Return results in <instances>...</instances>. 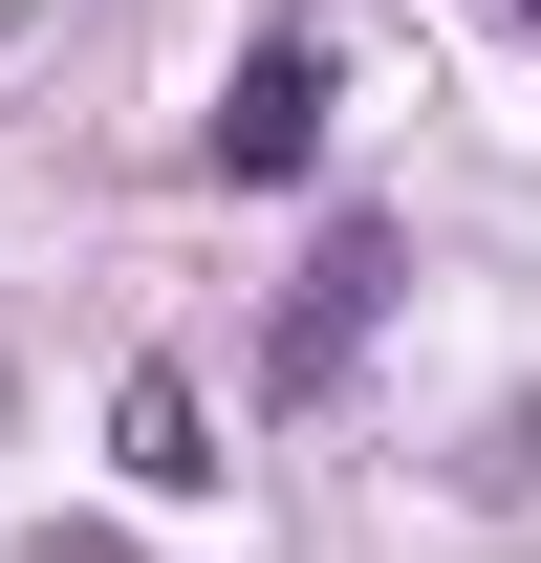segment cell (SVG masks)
<instances>
[{"mask_svg":"<svg viewBox=\"0 0 541 563\" xmlns=\"http://www.w3.org/2000/svg\"><path fill=\"white\" fill-rule=\"evenodd\" d=\"M109 455H131V498H217V412H196V368H131V390H109Z\"/></svg>","mask_w":541,"mask_h":563,"instance_id":"3957f363","label":"cell"},{"mask_svg":"<svg viewBox=\"0 0 541 563\" xmlns=\"http://www.w3.org/2000/svg\"><path fill=\"white\" fill-rule=\"evenodd\" d=\"M368 325H390V239H325V261H303V303H281V412H303V390H346V368H368Z\"/></svg>","mask_w":541,"mask_h":563,"instance_id":"7a4b0ae2","label":"cell"},{"mask_svg":"<svg viewBox=\"0 0 541 563\" xmlns=\"http://www.w3.org/2000/svg\"><path fill=\"white\" fill-rule=\"evenodd\" d=\"M303 152H325V22L239 44V87H217V174H239V196H281Z\"/></svg>","mask_w":541,"mask_h":563,"instance_id":"6da1fadb","label":"cell"}]
</instances>
